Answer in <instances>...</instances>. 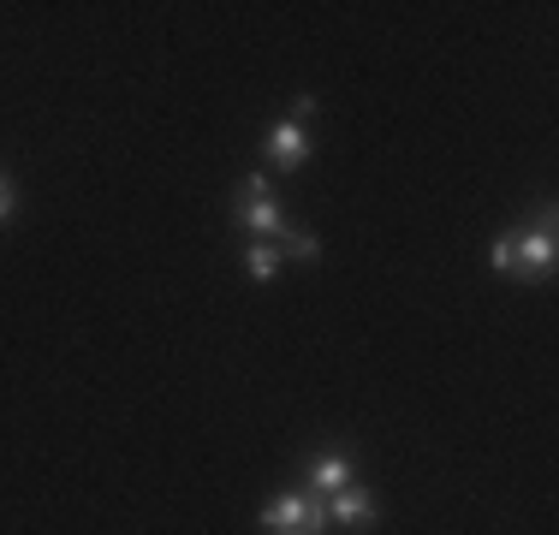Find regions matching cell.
Returning <instances> with one entry per match:
<instances>
[{
    "mask_svg": "<svg viewBox=\"0 0 559 535\" xmlns=\"http://www.w3.org/2000/svg\"><path fill=\"white\" fill-rule=\"evenodd\" d=\"M554 262H559L554 203H542L536 226H512V274H518V280H548Z\"/></svg>",
    "mask_w": 559,
    "mask_h": 535,
    "instance_id": "6da1fadb",
    "label": "cell"
},
{
    "mask_svg": "<svg viewBox=\"0 0 559 535\" xmlns=\"http://www.w3.org/2000/svg\"><path fill=\"white\" fill-rule=\"evenodd\" d=\"M262 530L269 535H328L334 530V518H328V500L322 494H274L269 506H262Z\"/></svg>",
    "mask_w": 559,
    "mask_h": 535,
    "instance_id": "7a4b0ae2",
    "label": "cell"
},
{
    "mask_svg": "<svg viewBox=\"0 0 559 535\" xmlns=\"http://www.w3.org/2000/svg\"><path fill=\"white\" fill-rule=\"evenodd\" d=\"M233 221L250 226V233H262L269 245L292 226L286 209H280V197H274V185L262 179V173H245V179H238V191H233Z\"/></svg>",
    "mask_w": 559,
    "mask_h": 535,
    "instance_id": "3957f363",
    "label": "cell"
},
{
    "mask_svg": "<svg viewBox=\"0 0 559 535\" xmlns=\"http://www.w3.org/2000/svg\"><path fill=\"white\" fill-rule=\"evenodd\" d=\"M357 482V464H352V452L345 447H328V452H316L310 459V476H304V494H322V500H334L340 488H352Z\"/></svg>",
    "mask_w": 559,
    "mask_h": 535,
    "instance_id": "277c9868",
    "label": "cell"
},
{
    "mask_svg": "<svg viewBox=\"0 0 559 535\" xmlns=\"http://www.w3.org/2000/svg\"><path fill=\"white\" fill-rule=\"evenodd\" d=\"M262 155L274 160V167H286V173H298L304 160H310V138H304V119H280V126L262 138Z\"/></svg>",
    "mask_w": 559,
    "mask_h": 535,
    "instance_id": "5b68a950",
    "label": "cell"
},
{
    "mask_svg": "<svg viewBox=\"0 0 559 535\" xmlns=\"http://www.w3.org/2000/svg\"><path fill=\"white\" fill-rule=\"evenodd\" d=\"M328 518H334L340 530H369L381 518V506H376V494H369V488H357V482H352V488H340L334 500H328Z\"/></svg>",
    "mask_w": 559,
    "mask_h": 535,
    "instance_id": "8992f818",
    "label": "cell"
},
{
    "mask_svg": "<svg viewBox=\"0 0 559 535\" xmlns=\"http://www.w3.org/2000/svg\"><path fill=\"white\" fill-rule=\"evenodd\" d=\"M274 250L292 257V262H322V238H316L310 226H286V233L274 238Z\"/></svg>",
    "mask_w": 559,
    "mask_h": 535,
    "instance_id": "52a82bcc",
    "label": "cell"
},
{
    "mask_svg": "<svg viewBox=\"0 0 559 535\" xmlns=\"http://www.w3.org/2000/svg\"><path fill=\"white\" fill-rule=\"evenodd\" d=\"M280 262H286V257H280L269 238H250V245H245V268H250V280H274V274H280Z\"/></svg>",
    "mask_w": 559,
    "mask_h": 535,
    "instance_id": "ba28073f",
    "label": "cell"
},
{
    "mask_svg": "<svg viewBox=\"0 0 559 535\" xmlns=\"http://www.w3.org/2000/svg\"><path fill=\"white\" fill-rule=\"evenodd\" d=\"M488 262H495L500 274H512V233H500L495 245H488Z\"/></svg>",
    "mask_w": 559,
    "mask_h": 535,
    "instance_id": "9c48e42d",
    "label": "cell"
},
{
    "mask_svg": "<svg viewBox=\"0 0 559 535\" xmlns=\"http://www.w3.org/2000/svg\"><path fill=\"white\" fill-rule=\"evenodd\" d=\"M12 214H19V191H12V179L0 173V226H7Z\"/></svg>",
    "mask_w": 559,
    "mask_h": 535,
    "instance_id": "30bf717a",
    "label": "cell"
}]
</instances>
